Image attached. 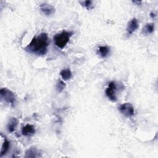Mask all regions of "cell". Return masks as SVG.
Segmentation results:
<instances>
[{
  "label": "cell",
  "mask_w": 158,
  "mask_h": 158,
  "mask_svg": "<svg viewBox=\"0 0 158 158\" xmlns=\"http://www.w3.org/2000/svg\"><path fill=\"white\" fill-rule=\"evenodd\" d=\"M133 2V3H135V4H136V5H139L140 4H141V2H142V1H132Z\"/></svg>",
  "instance_id": "e0dca14e"
},
{
  "label": "cell",
  "mask_w": 158,
  "mask_h": 158,
  "mask_svg": "<svg viewBox=\"0 0 158 158\" xmlns=\"http://www.w3.org/2000/svg\"><path fill=\"white\" fill-rule=\"evenodd\" d=\"M65 86V83L62 80H59L56 85V89L59 93H60L64 89Z\"/></svg>",
  "instance_id": "9a60e30c"
},
{
  "label": "cell",
  "mask_w": 158,
  "mask_h": 158,
  "mask_svg": "<svg viewBox=\"0 0 158 158\" xmlns=\"http://www.w3.org/2000/svg\"><path fill=\"white\" fill-rule=\"evenodd\" d=\"M118 110L120 113L126 117H131L135 114L134 107L129 102H125L121 104L118 107Z\"/></svg>",
  "instance_id": "277c9868"
},
{
  "label": "cell",
  "mask_w": 158,
  "mask_h": 158,
  "mask_svg": "<svg viewBox=\"0 0 158 158\" xmlns=\"http://www.w3.org/2000/svg\"><path fill=\"white\" fill-rule=\"evenodd\" d=\"M60 75L62 78L63 80L67 81L71 78L72 77V72L69 69H65L60 71Z\"/></svg>",
  "instance_id": "5bb4252c"
},
{
  "label": "cell",
  "mask_w": 158,
  "mask_h": 158,
  "mask_svg": "<svg viewBox=\"0 0 158 158\" xmlns=\"http://www.w3.org/2000/svg\"><path fill=\"white\" fill-rule=\"evenodd\" d=\"M154 30V23H146L144 27L143 28L142 33L144 35H148L152 33Z\"/></svg>",
  "instance_id": "4fadbf2b"
},
{
  "label": "cell",
  "mask_w": 158,
  "mask_h": 158,
  "mask_svg": "<svg viewBox=\"0 0 158 158\" xmlns=\"http://www.w3.org/2000/svg\"><path fill=\"white\" fill-rule=\"evenodd\" d=\"M1 136L2 138V140H1L2 146L0 151V157H2L3 156L6 155V153L7 152L10 147V142L2 133L1 134Z\"/></svg>",
  "instance_id": "52a82bcc"
},
{
  "label": "cell",
  "mask_w": 158,
  "mask_h": 158,
  "mask_svg": "<svg viewBox=\"0 0 158 158\" xmlns=\"http://www.w3.org/2000/svg\"><path fill=\"white\" fill-rule=\"evenodd\" d=\"M35 127L31 124H27L22 129V134L25 136H31L35 134Z\"/></svg>",
  "instance_id": "9c48e42d"
},
{
  "label": "cell",
  "mask_w": 158,
  "mask_h": 158,
  "mask_svg": "<svg viewBox=\"0 0 158 158\" xmlns=\"http://www.w3.org/2000/svg\"><path fill=\"white\" fill-rule=\"evenodd\" d=\"M49 38L47 33H41L34 36L31 42L25 47L24 49L28 53L41 56L46 54L49 46Z\"/></svg>",
  "instance_id": "6da1fadb"
},
{
  "label": "cell",
  "mask_w": 158,
  "mask_h": 158,
  "mask_svg": "<svg viewBox=\"0 0 158 158\" xmlns=\"http://www.w3.org/2000/svg\"><path fill=\"white\" fill-rule=\"evenodd\" d=\"M1 98L7 103L14 104L15 101L14 93L7 88H2L0 90Z\"/></svg>",
  "instance_id": "3957f363"
},
{
  "label": "cell",
  "mask_w": 158,
  "mask_h": 158,
  "mask_svg": "<svg viewBox=\"0 0 158 158\" xmlns=\"http://www.w3.org/2000/svg\"><path fill=\"white\" fill-rule=\"evenodd\" d=\"M41 12L46 16H50L55 13L56 9L54 7L48 3H43L40 6Z\"/></svg>",
  "instance_id": "8992f818"
},
{
  "label": "cell",
  "mask_w": 158,
  "mask_h": 158,
  "mask_svg": "<svg viewBox=\"0 0 158 158\" xmlns=\"http://www.w3.org/2000/svg\"><path fill=\"white\" fill-rule=\"evenodd\" d=\"M83 6L87 9H91V8H93L92 6V1L88 0V1H85L83 2Z\"/></svg>",
  "instance_id": "2e32d148"
},
{
  "label": "cell",
  "mask_w": 158,
  "mask_h": 158,
  "mask_svg": "<svg viewBox=\"0 0 158 158\" xmlns=\"http://www.w3.org/2000/svg\"><path fill=\"white\" fill-rule=\"evenodd\" d=\"M40 156L38 149L35 147H31L25 152V157H37Z\"/></svg>",
  "instance_id": "8fae6325"
},
{
  "label": "cell",
  "mask_w": 158,
  "mask_h": 158,
  "mask_svg": "<svg viewBox=\"0 0 158 158\" xmlns=\"http://www.w3.org/2000/svg\"><path fill=\"white\" fill-rule=\"evenodd\" d=\"M73 33L72 31H63L56 34L54 36V41L56 46L60 49H63L70 40Z\"/></svg>",
  "instance_id": "7a4b0ae2"
},
{
  "label": "cell",
  "mask_w": 158,
  "mask_h": 158,
  "mask_svg": "<svg viewBox=\"0 0 158 158\" xmlns=\"http://www.w3.org/2000/svg\"><path fill=\"white\" fill-rule=\"evenodd\" d=\"M150 16H151L152 18H154V17H155V16H156V15H155V14H154V13L151 12V13L150 14Z\"/></svg>",
  "instance_id": "ac0fdd59"
},
{
  "label": "cell",
  "mask_w": 158,
  "mask_h": 158,
  "mask_svg": "<svg viewBox=\"0 0 158 158\" xmlns=\"http://www.w3.org/2000/svg\"><path fill=\"white\" fill-rule=\"evenodd\" d=\"M116 91H117V86L114 81H110L107 88H106L105 93L107 97L112 102L117 101V96H116Z\"/></svg>",
  "instance_id": "5b68a950"
},
{
  "label": "cell",
  "mask_w": 158,
  "mask_h": 158,
  "mask_svg": "<svg viewBox=\"0 0 158 158\" xmlns=\"http://www.w3.org/2000/svg\"><path fill=\"white\" fill-rule=\"evenodd\" d=\"M138 28V22L136 18L132 19L128 23L127 27V31L128 35H131Z\"/></svg>",
  "instance_id": "ba28073f"
},
{
  "label": "cell",
  "mask_w": 158,
  "mask_h": 158,
  "mask_svg": "<svg viewBox=\"0 0 158 158\" xmlns=\"http://www.w3.org/2000/svg\"><path fill=\"white\" fill-rule=\"evenodd\" d=\"M18 119L16 117H13L9 118L7 125V128L9 133H13L15 130V128L18 125Z\"/></svg>",
  "instance_id": "30bf717a"
},
{
  "label": "cell",
  "mask_w": 158,
  "mask_h": 158,
  "mask_svg": "<svg viewBox=\"0 0 158 158\" xmlns=\"http://www.w3.org/2000/svg\"><path fill=\"white\" fill-rule=\"evenodd\" d=\"M110 52V48L107 46H101L98 48V54L101 57H106Z\"/></svg>",
  "instance_id": "7c38bea8"
}]
</instances>
